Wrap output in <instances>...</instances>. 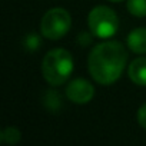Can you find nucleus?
<instances>
[{
  "label": "nucleus",
  "mask_w": 146,
  "mask_h": 146,
  "mask_svg": "<svg viewBox=\"0 0 146 146\" xmlns=\"http://www.w3.org/2000/svg\"><path fill=\"white\" fill-rule=\"evenodd\" d=\"M127 54L120 42L109 40L96 44L88 59L89 73L100 85L116 82L126 66Z\"/></svg>",
  "instance_id": "obj_1"
},
{
  "label": "nucleus",
  "mask_w": 146,
  "mask_h": 146,
  "mask_svg": "<svg viewBox=\"0 0 146 146\" xmlns=\"http://www.w3.org/2000/svg\"><path fill=\"white\" fill-rule=\"evenodd\" d=\"M73 70V59L72 54L64 49H53L50 50L42 62V73L44 80L52 86L63 85Z\"/></svg>",
  "instance_id": "obj_2"
},
{
  "label": "nucleus",
  "mask_w": 146,
  "mask_h": 146,
  "mask_svg": "<svg viewBox=\"0 0 146 146\" xmlns=\"http://www.w3.org/2000/svg\"><path fill=\"white\" fill-rule=\"evenodd\" d=\"M88 25L93 36L108 39L117 32L119 20L112 9L106 6H96L88 16Z\"/></svg>",
  "instance_id": "obj_3"
},
{
  "label": "nucleus",
  "mask_w": 146,
  "mask_h": 146,
  "mask_svg": "<svg viewBox=\"0 0 146 146\" xmlns=\"http://www.w3.org/2000/svg\"><path fill=\"white\" fill-rule=\"evenodd\" d=\"M70 25V15L62 7H54L46 12V15L42 19L40 29L43 36H46L50 40H57L69 32Z\"/></svg>",
  "instance_id": "obj_4"
},
{
  "label": "nucleus",
  "mask_w": 146,
  "mask_h": 146,
  "mask_svg": "<svg viewBox=\"0 0 146 146\" xmlns=\"http://www.w3.org/2000/svg\"><path fill=\"white\" fill-rule=\"evenodd\" d=\"M95 88L86 79H73L66 88V96L69 100L78 105H85L92 100Z\"/></svg>",
  "instance_id": "obj_5"
},
{
  "label": "nucleus",
  "mask_w": 146,
  "mask_h": 146,
  "mask_svg": "<svg viewBox=\"0 0 146 146\" xmlns=\"http://www.w3.org/2000/svg\"><path fill=\"white\" fill-rule=\"evenodd\" d=\"M129 78L139 86H146V57L135 59L129 66Z\"/></svg>",
  "instance_id": "obj_6"
},
{
  "label": "nucleus",
  "mask_w": 146,
  "mask_h": 146,
  "mask_svg": "<svg viewBox=\"0 0 146 146\" xmlns=\"http://www.w3.org/2000/svg\"><path fill=\"white\" fill-rule=\"evenodd\" d=\"M127 47L135 53H146V29L137 27L133 29L126 39Z\"/></svg>",
  "instance_id": "obj_7"
},
{
  "label": "nucleus",
  "mask_w": 146,
  "mask_h": 146,
  "mask_svg": "<svg viewBox=\"0 0 146 146\" xmlns=\"http://www.w3.org/2000/svg\"><path fill=\"white\" fill-rule=\"evenodd\" d=\"M43 105H44L46 109H49L53 113L59 112L60 108H62V96H60V93L56 92V90H47L43 95Z\"/></svg>",
  "instance_id": "obj_8"
},
{
  "label": "nucleus",
  "mask_w": 146,
  "mask_h": 146,
  "mask_svg": "<svg viewBox=\"0 0 146 146\" xmlns=\"http://www.w3.org/2000/svg\"><path fill=\"white\" fill-rule=\"evenodd\" d=\"M22 139V133L19 129L16 127H6L2 133H0V140L3 143H9V145H16L19 140Z\"/></svg>",
  "instance_id": "obj_9"
},
{
  "label": "nucleus",
  "mask_w": 146,
  "mask_h": 146,
  "mask_svg": "<svg viewBox=\"0 0 146 146\" xmlns=\"http://www.w3.org/2000/svg\"><path fill=\"white\" fill-rule=\"evenodd\" d=\"M127 10L136 17L146 16V0H127Z\"/></svg>",
  "instance_id": "obj_10"
},
{
  "label": "nucleus",
  "mask_w": 146,
  "mask_h": 146,
  "mask_svg": "<svg viewBox=\"0 0 146 146\" xmlns=\"http://www.w3.org/2000/svg\"><path fill=\"white\" fill-rule=\"evenodd\" d=\"M25 46L27 47V50H36L40 46V39L36 35H29L25 39Z\"/></svg>",
  "instance_id": "obj_11"
},
{
  "label": "nucleus",
  "mask_w": 146,
  "mask_h": 146,
  "mask_svg": "<svg viewBox=\"0 0 146 146\" xmlns=\"http://www.w3.org/2000/svg\"><path fill=\"white\" fill-rule=\"evenodd\" d=\"M137 122L142 127L146 129V105H143L139 110H137Z\"/></svg>",
  "instance_id": "obj_12"
},
{
  "label": "nucleus",
  "mask_w": 146,
  "mask_h": 146,
  "mask_svg": "<svg viewBox=\"0 0 146 146\" xmlns=\"http://www.w3.org/2000/svg\"><path fill=\"white\" fill-rule=\"evenodd\" d=\"M110 2H123V0H110Z\"/></svg>",
  "instance_id": "obj_13"
}]
</instances>
